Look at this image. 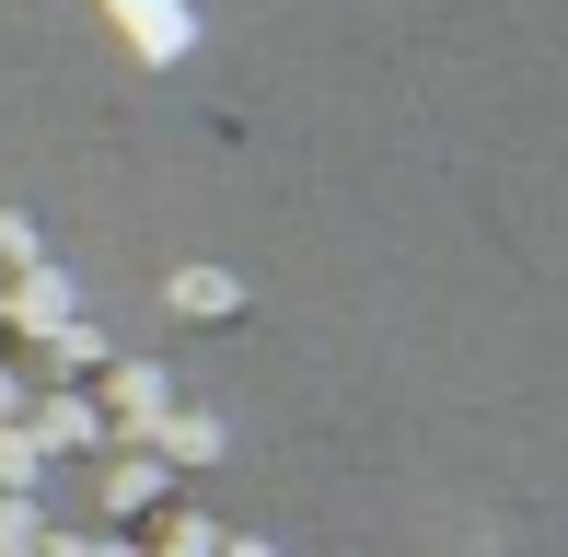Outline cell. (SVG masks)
Wrapping results in <instances>:
<instances>
[]
</instances>
